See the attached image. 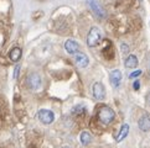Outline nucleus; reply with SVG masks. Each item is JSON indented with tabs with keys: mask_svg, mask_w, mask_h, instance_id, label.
Returning a JSON list of instances; mask_svg holds the SVG:
<instances>
[{
	"mask_svg": "<svg viewBox=\"0 0 150 148\" xmlns=\"http://www.w3.org/2000/svg\"><path fill=\"white\" fill-rule=\"evenodd\" d=\"M114 116H115L114 111L112 110L110 108H108V106L100 108L99 111H98V119L103 125H109L112 121L114 120Z\"/></svg>",
	"mask_w": 150,
	"mask_h": 148,
	"instance_id": "nucleus-1",
	"label": "nucleus"
},
{
	"mask_svg": "<svg viewBox=\"0 0 150 148\" xmlns=\"http://www.w3.org/2000/svg\"><path fill=\"white\" fill-rule=\"evenodd\" d=\"M100 37H102L100 30L98 27H92L87 36V45L89 47H96L100 42Z\"/></svg>",
	"mask_w": 150,
	"mask_h": 148,
	"instance_id": "nucleus-2",
	"label": "nucleus"
},
{
	"mask_svg": "<svg viewBox=\"0 0 150 148\" xmlns=\"http://www.w3.org/2000/svg\"><path fill=\"white\" fill-rule=\"evenodd\" d=\"M37 116H39V120L45 125H50V124L53 122V120H55V115H53V112L50 110H46V109L40 110Z\"/></svg>",
	"mask_w": 150,
	"mask_h": 148,
	"instance_id": "nucleus-3",
	"label": "nucleus"
},
{
	"mask_svg": "<svg viewBox=\"0 0 150 148\" xmlns=\"http://www.w3.org/2000/svg\"><path fill=\"white\" fill-rule=\"evenodd\" d=\"M87 5L89 6V9L92 10V13L96 15V16H98V17H104L105 16L104 9L98 4L97 0H87Z\"/></svg>",
	"mask_w": 150,
	"mask_h": 148,
	"instance_id": "nucleus-4",
	"label": "nucleus"
},
{
	"mask_svg": "<svg viewBox=\"0 0 150 148\" xmlns=\"http://www.w3.org/2000/svg\"><path fill=\"white\" fill-rule=\"evenodd\" d=\"M28 85L33 90H37L41 87V78L37 73H31L28 77Z\"/></svg>",
	"mask_w": 150,
	"mask_h": 148,
	"instance_id": "nucleus-5",
	"label": "nucleus"
},
{
	"mask_svg": "<svg viewBox=\"0 0 150 148\" xmlns=\"http://www.w3.org/2000/svg\"><path fill=\"white\" fill-rule=\"evenodd\" d=\"M73 59H74V63L77 64V67H79V68L87 67L88 63H89L88 57L86 56L84 53H82V52H77V53H74L73 54Z\"/></svg>",
	"mask_w": 150,
	"mask_h": 148,
	"instance_id": "nucleus-6",
	"label": "nucleus"
},
{
	"mask_svg": "<svg viewBox=\"0 0 150 148\" xmlns=\"http://www.w3.org/2000/svg\"><path fill=\"white\" fill-rule=\"evenodd\" d=\"M92 93H93V96L97 100H102L105 96V90H104L103 84L99 83V82L94 83L93 87H92Z\"/></svg>",
	"mask_w": 150,
	"mask_h": 148,
	"instance_id": "nucleus-7",
	"label": "nucleus"
},
{
	"mask_svg": "<svg viewBox=\"0 0 150 148\" xmlns=\"http://www.w3.org/2000/svg\"><path fill=\"white\" fill-rule=\"evenodd\" d=\"M120 82H122V72L119 69H114L110 73V84L114 88H118L120 85Z\"/></svg>",
	"mask_w": 150,
	"mask_h": 148,
	"instance_id": "nucleus-8",
	"label": "nucleus"
},
{
	"mask_svg": "<svg viewBox=\"0 0 150 148\" xmlns=\"http://www.w3.org/2000/svg\"><path fill=\"white\" fill-rule=\"evenodd\" d=\"M65 48H66V51L68 52L69 54H74V53H77V52H78L79 46H78V43H77L76 41L67 40L66 43H65Z\"/></svg>",
	"mask_w": 150,
	"mask_h": 148,
	"instance_id": "nucleus-9",
	"label": "nucleus"
},
{
	"mask_svg": "<svg viewBox=\"0 0 150 148\" xmlns=\"http://www.w3.org/2000/svg\"><path fill=\"white\" fill-rule=\"evenodd\" d=\"M139 128H140L142 131H150V116L145 115L143 116V117H140V120H139Z\"/></svg>",
	"mask_w": 150,
	"mask_h": 148,
	"instance_id": "nucleus-10",
	"label": "nucleus"
},
{
	"mask_svg": "<svg viewBox=\"0 0 150 148\" xmlns=\"http://www.w3.org/2000/svg\"><path fill=\"white\" fill-rule=\"evenodd\" d=\"M21 54H23V51H21V48H19V47H14V48L10 51L9 57H10V59H11L13 62H18L21 58Z\"/></svg>",
	"mask_w": 150,
	"mask_h": 148,
	"instance_id": "nucleus-11",
	"label": "nucleus"
},
{
	"mask_svg": "<svg viewBox=\"0 0 150 148\" xmlns=\"http://www.w3.org/2000/svg\"><path fill=\"white\" fill-rule=\"evenodd\" d=\"M128 133H129V125L128 124H124L122 126V128H120V131H119V135L117 136V142H120V141H123L125 138V137L128 136Z\"/></svg>",
	"mask_w": 150,
	"mask_h": 148,
	"instance_id": "nucleus-12",
	"label": "nucleus"
},
{
	"mask_svg": "<svg viewBox=\"0 0 150 148\" xmlns=\"http://www.w3.org/2000/svg\"><path fill=\"white\" fill-rule=\"evenodd\" d=\"M138 66V58L134 56V54H130L129 57L125 59V67L127 68H135Z\"/></svg>",
	"mask_w": 150,
	"mask_h": 148,
	"instance_id": "nucleus-13",
	"label": "nucleus"
},
{
	"mask_svg": "<svg viewBox=\"0 0 150 148\" xmlns=\"http://www.w3.org/2000/svg\"><path fill=\"white\" fill-rule=\"evenodd\" d=\"M91 140H92V137H91L89 132L83 131L82 133H81V143H82L83 146H87L89 142H91Z\"/></svg>",
	"mask_w": 150,
	"mask_h": 148,
	"instance_id": "nucleus-14",
	"label": "nucleus"
},
{
	"mask_svg": "<svg viewBox=\"0 0 150 148\" xmlns=\"http://www.w3.org/2000/svg\"><path fill=\"white\" fill-rule=\"evenodd\" d=\"M142 74V71H135V72H133V73H130L129 74V78L130 79H133V78H137V77H139Z\"/></svg>",
	"mask_w": 150,
	"mask_h": 148,
	"instance_id": "nucleus-15",
	"label": "nucleus"
},
{
	"mask_svg": "<svg viewBox=\"0 0 150 148\" xmlns=\"http://www.w3.org/2000/svg\"><path fill=\"white\" fill-rule=\"evenodd\" d=\"M120 50H122V53H128V52H129V47H128L127 45H122Z\"/></svg>",
	"mask_w": 150,
	"mask_h": 148,
	"instance_id": "nucleus-16",
	"label": "nucleus"
},
{
	"mask_svg": "<svg viewBox=\"0 0 150 148\" xmlns=\"http://www.w3.org/2000/svg\"><path fill=\"white\" fill-rule=\"evenodd\" d=\"M19 71H20V66H16V67H15V71H14V79H18Z\"/></svg>",
	"mask_w": 150,
	"mask_h": 148,
	"instance_id": "nucleus-17",
	"label": "nucleus"
},
{
	"mask_svg": "<svg viewBox=\"0 0 150 148\" xmlns=\"http://www.w3.org/2000/svg\"><path fill=\"white\" fill-rule=\"evenodd\" d=\"M134 89H135V90H139V87H140V84H139V80H135L134 82Z\"/></svg>",
	"mask_w": 150,
	"mask_h": 148,
	"instance_id": "nucleus-18",
	"label": "nucleus"
},
{
	"mask_svg": "<svg viewBox=\"0 0 150 148\" xmlns=\"http://www.w3.org/2000/svg\"><path fill=\"white\" fill-rule=\"evenodd\" d=\"M62 148H71V147H67V146H66V147H62Z\"/></svg>",
	"mask_w": 150,
	"mask_h": 148,
	"instance_id": "nucleus-19",
	"label": "nucleus"
},
{
	"mask_svg": "<svg viewBox=\"0 0 150 148\" xmlns=\"http://www.w3.org/2000/svg\"><path fill=\"white\" fill-rule=\"evenodd\" d=\"M139 1H142V0H139Z\"/></svg>",
	"mask_w": 150,
	"mask_h": 148,
	"instance_id": "nucleus-20",
	"label": "nucleus"
}]
</instances>
